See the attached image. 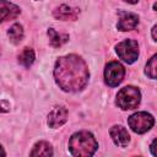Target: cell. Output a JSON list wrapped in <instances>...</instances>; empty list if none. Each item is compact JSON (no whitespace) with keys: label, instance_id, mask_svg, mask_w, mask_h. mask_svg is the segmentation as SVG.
Instances as JSON below:
<instances>
[{"label":"cell","instance_id":"6da1fadb","mask_svg":"<svg viewBox=\"0 0 157 157\" xmlns=\"http://www.w3.org/2000/svg\"><path fill=\"white\" fill-rule=\"evenodd\" d=\"M54 77L63 91L78 92L88 82L90 72L85 60L75 54L60 56L54 66Z\"/></svg>","mask_w":157,"mask_h":157},{"label":"cell","instance_id":"7a4b0ae2","mask_svg":"<svg viewBox=\"0 0 157 157\" xmlns=\"http://www.w3.org/2000/svg\"><path fill=\"white\" fill-rule=\"evenodd\" d=\"M98 148V144L94 136L88 131H78L75 132L69 140V150L71 155L87 157L94 155Z\"/></svg>","mask_w":157,"mask_h":157},{"label":"cell","instance_id":"3957f363","mask_svg":"<svg viewBox=\"0 0 157 157\" xmlns=\"http://www.w3.org/2000/svg\"><path fill=\"white\" fill-rule=\"evenodd\" d=\"M140 101H141V93L139 88L134 86H125L118 92L115 103L123 110H128V109L137 108Z\"/></svg>","mask_w":157,"mask_h":157},{"label":"cell","instance_id":"277c9868","mask_svg":"<svg viewBox=\"0 0 157 157\" xmlns=\"http://www.w3.org/2000/svg\"><path fill=\"white\" fill-rule=\"evenodd\" d=\"M128 124L134 132L144 134L153 126L155 118L147 112H137V113H134L132 115L129 117Z\"/></svg>","mask_w":157,"mask_h":157},{"label":"cell","instance_id":"5b68a950","mask_svg":"<svg viewBox=\"0 0 157 157\" xmlns=\"http://www.w3.org/2000/svg\"><path fill=\"white\" fill-rule=\"evenodd\" d=\"M115 50L118 56L128 64H132L139 56V44L134 39H125L120 42L117 44Z\"/></svg>","mask_w":157,"mask_h":157},{"label":"cell","instance_id":"8992f818","mask_svg":"<svg viewBox=\"0 0 157 157\" xmlns=\"http://www.w3.org/2000/svg\"><path fill=\"white\" fill-rule=\"evenodd\" d=\"M125 76L124 66L118 61H110L104 69V81L110 87H117Z\"/></svg>","mask_w":157,"mask_h":157},{"label":"cell","instance_id":"52a82bcc","mask_svg":"<svg viewBox=\"0 0 157 157\" xmlns=\"http://www.w3.org/2000/svg\"><path fill=\"white\" fill-rule=\"evenodd\" d=\"M118 15H119V21H118L117 27H118L119 31L125 32V31H131V29L137 27V25H139V16L136 13L119 10Z\"/></svg>","mask_w":157,"mask_h":157},{"label":"cell","instance_id":"ba28073f","mask_svg":"<svg viewBox=\"0 0 157 157\" xmlns=\"http://www.w3.org/2000/svg\"><path fill=\"white\" fill-rule=\"evenodd\" d=\"M67 120V110L64 107H54L48 115V125L50 128H59Z\"/></svg>","mask_w":157,"mask_h":157},{"label":"cell","instance_id":"9c48e42d","mask_svg":"<svg viewBox=\"0 0 157 157\" xmlns=\"http://www.w3.org/2000/svg\"><path fill=\"white\" fill-rule=\"evenodd\" d=\"M21 10L17 5L6 1V0H0V23L7 20L16 18L20 15Z\"/></svg>","mask_w":157,"mask_h":157},{"label":"cell","instance_id":"30bf717a","mask_svg":"<svg viewBox=\"0 0 157 157\" xmlns=\"http://www.w3.org/2000/svg\"><path fill=\"white\" fill-rule=\"evenodd\" d=\"M109 134H110V137L114 141V144L119 147H125L130 141V135H129L128 130L121 125H114L110 129Z\"/></svg>","mask_w":157,"mask_h":157},{"label":"cell","instance_id":"8fae6325","mask_svg":"<svg viewBox=\"0 0 157 157\" xmlns=\"http://www.w3.org/2000/svg\"><path fill=\"white\" fill-rule=\"evenodd\" d=\"M54 17L61 21H67V20H76L78 16V10L70 7L67 5H60L59 7H56L53 12Z\"/></svg>","mask_w":157,"mask_h":157},{"label":"cell","instance_id":"7c38bea8","mask_svg":"<svg viewBox=\"0 0 157 157\" xmlns=\"http://www.w3.org/2000/svg\"><path fill=\"white\" fill-rule=\"evenodd\" d=\"M31 156H53V147L47 141H39L33 146V150L29 152Z\"/></svg>","mask_w":157,"mask_h":157},{"label":"cell","instance_id":"4fadbf2b","mask_svg":"<svg viewBox=\"0 0 157 157\" xmlns=\"http://www.w3.org/2000/svg\"><path fill=\"white\" fill-rule=\"evenodd\" d=\"M47 33H48V37H49V42L54 48L61 47L64 43H66L69 40V36L67 34H60L54 28H49Z\"/></svg>","mask_w":157,"mask_h":157},{"label":"cell","instance_id":"5bb4252c","mask_svg":"<svg viewBox=\"0 0 157 157\" xmlns=\"http://www.w3.org/2000/svg\"><path fill=\"white\" fill-rule=\"evenodd\" d=\"M34 59H36L34 52H33L32 48H28V47L23 48V50H22V52L20 53V55H18V63H20L21 65H23L25 67H29V66L33 64Z\"/></svg>","mask_w":157,"mask_h":157},{"label":"cell","instance_id":"9a60e30c","mask_svg":"<svg viewBox=\"0 0 157 157\" xmlns=\"http://www.w3.org/2000/svg\"><path fill=\"white\" fill-rule=\"evenodd\" d=\"M7 36L10 38V42L13 44H18L23 39V28L20 23H15L10 27L7 31Z\"/></svg>","mask_w":157,"mask_h":157},{"label":"cell","instance_id":"2e32d148","mask_svg":"<svg viewBox=\"0 0 157 157\" xmlns=\"http://www.w3.org/2000/svg\"><path fill=\"white\" fill-rule=\"evenodd\" d=\"M156 61H157V55H153V56L148 60V63L146 64V69H145L146 75H147L150 78H152V80L156 78Z\"/></svg>","mask_w":157,"mask_h":157},{"label":"cell","instance_id":"e0dca14e","mask_svg":"<svg viewBox=\"0 0 157 157\" xmlns=\"http://www.w3.org/2000/svg\"><path fill=\"white\" fill-rule=\"evenodd\" d=\"M10 110V103L5 99H0V112H9Z\"/></svg>","mask_w":157,"mask_h":157},{"label":"cell","instance_id":"ac0fdd59","mask_svg":"<svg viewBox=\"0 0 157 157\" xmlns=\"http://www.w3.org/2000/svg\"><path fill=\"white\" fill-rule=\"evenodd\" d=\"M155 144H156V139L152 141V144H151V146H150L151 152H152V155H153V156H156V151H155Z\"/></svg>","mask_w":157,"mask_h":157},{"label":"cell","instance_id":"d6986e66","mask_svg":"<svg viewBox=\"0 0 157 157\" xmlns=\"http://www.w3.org/2000/svg\"><path fill=\"white\" fill-rule=\"evenodd\" d=\"M156 29H157V26H153V27H152V39H153V40H157V37H156Z\"/></svg>","mask_w":157,"mask_h":157},{"label":"cell","instance_id":"ffe728a7","mask_svg":"<svg viewBox=\"0 0 157 157\" xmlns=\"http://www.w3.org/2000/svg\"><path fill=\"white\" fill-rule=\"evenodd\" d=\"M0 156H6V152L4 151V148L0 146Z\"/></svg>","mask_w":157,"mask_h":157},{"label":"cell","instance_id":"44dd1931","mask_svg":"<svg viewBox=\"0 0 157 157\" xmlns=\"http://www.w3.org/2000/svg\"><path fill=\"white\" fill-rule=\"evenodd\" d=\"M126 2H129V4H136L137 2V0H125Z\"/></svg>","mask_w":157,"mask_h":157}]
</instances>
